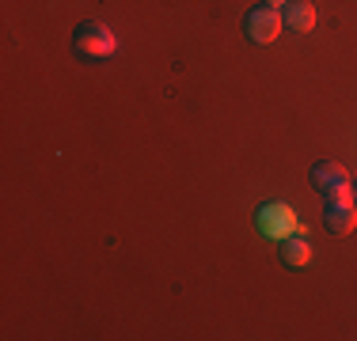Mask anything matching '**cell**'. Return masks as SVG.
<instances>
[{
  "label": "cell",
  "mask_w": 357,
  "mask_h": 341,
  "mask_svg": "<svg viewBox=\"0 0 357 341\" xmlns=\"http://www.w3.org/2000/svg\"><path fill=\"white\" fill-rule=\"evenodd\" d=\"M262 4H270V8H285L289 0H262Z\"/></svg>",
  "instance_id": "obj_8"
},
{
  "label": "cell",
  "mask_w": 357,
  "mask_h": 341,
  "mask_svg": "<svg viewBox=\"0 0 357 341\" xmlns=\"http://www.w3.org/2000/svg\"><path fill=\"white\" fill-rule=\"evenodd\" d=\"M259 232L270 235V239H285L293 232H301V220H296V212L289 209V205H262L259 209Z\"/></svg>",
  "instance_id": "obj_5"
},
{
  "label": "cell",
  "mask_w": 357,
  "mask_h": 341,
  "mask_svg": "<svg viewBox=\"0 0 357 341\" xmlns=\"http://www.w3.org/2000/svg\"><path fill=\"white\" fill-rule=\"evenodd\" d=\"M285 27L296 31V34H308L312 27H316V4L312 0H289L285 12H282Z\"/></svg>",
  "instance_id": "obj_6"
},
{
  "label": "cell",
  "mask_w": 357,
  "mask_h": 341,
  "mask_svg": "<svg viewBox=\"0 0 357 341\" xmlns=\"http://www.w3.org/2000/svg\"><path fill=\"white\" fill-rule=\"evenodd\" d=\"M308 182H312V190H316L319 198H354L350 170H346L342 164H335V159H316Z\"/></svg>",
  "instance_id": "obj_2"
},
{
  "label": "cell",
  "mask_w": 357,
  "mask_h": 341,
  "mask_svg": "<svg viewBox=\"0 0 357 341\" xmlns=\"http://www.w3.org/2000/svg\"><path fill=\"white\" fill-rule=\"evenodd\" d=\"M323 228L331 235H350L357 228V201L354 198H323Z\"/></svg>",
  "instance_id": "obj_4"
},
{
  "label": "cell",
  "mask_w": 357,
  "mask_h": 341,
  "mask_svg": "<svg viewBox=\"0 0 357 341\" xmlns=\"http://www.w3.org/2000/svg\"><path fill=\"white\" fill-rule=\"evenodd\" d=\"M354 201H357V178H354Z\"/></svg>",
  "instance_id": "obj_9"
},
{
  "label": "cell",
  "mask_w": 357,
  "mask_h": 341,
  "mask_svg": "<svg viewBox=\"0 0 357 341\" xmlns=\"http://www.w3.org/2000/svg\"><path fill=\"white\" fill-rule=\"evenodd\" d=\"M282 27H285L282 12H278V8H270V4L251 8L248 19H243V31H248V38L255 42V46H270V42L282 34Z\"/></svg>",
  "instance_id": "obj_3"
},
{
  "label": "cell",
  "mask_w": 357,
  "mask_h": 341,
  "mask_svg": "<svg viewBox=\"0 0 357 341\" xmlns=\"http://www.w3.org/2000/svg\"><path fill=\"white\" fill-rule=\"evenodd\" d=\"M282 262H285L289 269L308 266V262H312V243H308V239H304L301 232L285 235V239H282Z\"/></svg>",
  "instance_id": "obj_7"
},
{
  "label": "cell",
  "mask_w": 357,
  "mask_h": 341,
  "mask_svg": "<svg viewBox=\"0 0 357 341\" xmlns=\"http://www.w3.org/2000/svg\"><path fill=\"white\" fill-rule=\"evenodd\" d=\"M73 49L80 57H88V61H107V57H114L118 54V38H114V31L107 27V23H80L73 34Z\"/></svg>",
  "instance_id": "obj_1"
}]
</instances>
